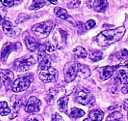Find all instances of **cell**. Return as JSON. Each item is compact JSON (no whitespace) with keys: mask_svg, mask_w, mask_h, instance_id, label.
I'll use <instances>...</instances> for the list:
<instances>
[{"mask_svg":"<svg viewBox=\"0 0 128 121\" xmlns=\"http://www.w3.org/2000/svg\"><path fill=\"white\" fill-rule=\"evenodd\" d=\"M51 67V59L49 55H46L44 59H42L38 62V71H44L46 70L48 68Z\"/></svg>","mask_w":128,"mask_h":121,"instance_id":"obj_19","label":"cell"},{"mask_svg":"<svg viewBox=\"0 0 128 121\" xmlns=\"http://www.w3.org/2000/svg\"><path fill=\"white\" fill-rule=\"evenodd\" d=\"M58 91L55 88H50V90L48 91V93H47V95L45 97V100H46V102L48 103V104H53L54 102V99H55V97L57 95Z\"/></svg>","mask_w":128,"mask_h":121,"instance_id":"obj_24","label":"cell"},{"mask_svg":"<svg viewBox=\"0 0 128 121\" xmlns=\"http://www.w3.org/2000/svg\"><path fill=\"white\" fill-rule=\"evenodd\" d=\"M58 71L55 70L54 68H48L46 70L40 71V78L42 82L47 83H52V82H56L58 79Z\"/></svg>","mask_w":128,"mask_h":121,"instance_id":"obj_6","label":"cell"},{"mask_svg":"<svg viewBox=\"0 0 128 121\" xmlns=\"http://www.w3.org/2000/svg\"><path fill=\"white\" fill-rule=\"evenodd\" d=\"M78 74V63L71 61L66 64L64 66V78L66 83H71L75 79Z\"/></svg>","mask_w":128,"mask_h":121,"instance_id":"obj_4","label":"cell"},{"mask_svg":"<svg viewBox=\"0 0 128 121\" xmlns=\"http://www.w3.org/2000/svg\"><path fill=\"white\" fill-rule=\"evenodd\" d=\"M85 115V111L80 108H72L70 111V116L73 118H80Z\"/></svg>","mask_w":128,"mask_h":121,"instance_id":"obj_28","label":"cell"},{"mask_svg":"<svg viewBox=\"0 0 128 121\" xmlns=\"http://www.w3.org/2000/svg\"><path fill=\"white\" fill-rule=\"evenodd\" d=\"M108 7V2L107 0H96L94 3V9L98 13L105 12V10Z\"/></svg>","mask_w":128,"mask_h":121,"instance_id":"obj_17","label":"cell"},{"mask_svg":"<svg viewBox=\"0 0 128 121\" xmlns=\"http://www.w3.org/2000/svg\"><path fill=\"white\" fill-rule=\"evenodd\" d=\"M27 19H29V16L28 15H26V14H20L18 16V18L16 20V23H21V22L26 21Z\"/></svg>","mask_w":128,"mask_h":121,"instance_id":"obj_31","label":"cell"},{"mask_svg":"<svg viewBox=\"0 0 128 121\" xmlns=\"http://www.w3.org/2000/svg\"><path fill=\"white\" fill-rule=\"evenodd\" d=\"M1 3L5 7H12L14 5V0H1Z\"/></svg>","mask_w":128,"mask_h":121,"instance_id":"obj_34","label":"cell"},{"mask_svg":"<svg viewBox=\"0 0 128 121\" xmlns=\"http://www.w3.org/2000/svg\"><path fill=\"white\" fill-rule=\"evenodd\" d=\"M21 105H22V99L18 98V96H13L12 97V106H13V110H12V114H11V119L16 118L18 114V111L20 108H21Z\"/></svg>","mask_w":128,"mask_h":121,"instance_id":"obj_14","label":"cell"},{"mask_svg":"<svg viewBox=\"0 0 128 121\" xmlns=\"http://www.w3.org/2000/svg\"><path fill=\"white\" fill-rule=\"evenodd\" d=\"M25 121H44V117L40 114H32L28 116Z\"/></svg>","mask_w":128,"mask_h":121,"instance_id":"obj_30","label":"cell"},{"mask_svg":"<svg viewBox=\"0 0 128 121\" xmlns=\"http://www.w3.org/2000/svg\"><path fill=\"white\" fill-rule=\"evenodd\" d=\"M0 80L7 89L12 86L14 82V74L10 70H0Z\"/></svg>","mask_w":128,"mask_h":121,"instance_id":"obj_12","label":"cell"},{"mask_svg":"<svg viewBox=\"0 0 128 121\" xmlns=\"http://www.w3.org/2000/svg\"><path fill=\"white\" fill-rule=\"evenodd\" d=\"M35 64V58L33 56H26V57H21L18 58L14 61V69L19 72V73H22V72H26L28 71L33 65Z\"/></svg>","mask_w":128,"mask_h":121,"instance_id":"obj_3","label":"cell"},{"mask_svg":"<svg viewBox=\"0 0 128 121\" xmlns=\"http://www.w3.org/2000/svg\"><path fill=\"white\" fill-rule=\"evenodd\" d=\"M48 1H49L51 4H57V2H58L57 0H48Z\"/></svg>","mask_w":128,"mask_h":121,"instance_id":"obj_39","label":"cell"},{"mask_svg":"<svg viewBox=\"0 0 128 121\" xmlns=\"http://www.w3.org/2000/svg\"><path fill=\"white\" fill-rule=\"evenodd\" d=\"M11 112V108H9L7 102H0V115L6 116Z\"/></svg>","mask_w":128,"mask_h":121,"instance_id":"obj_25","label":"cell"},{"mask_svg":"<svg viewBox=\"0 0 128 121\" xmlns=\"http://www.w3.org/2000/svg\"><path fill=\"white\" fill-rule=\"evenodd\" d=\"M68 96H64V97H62L61 99H59L58 108L60 109V111L66 113L68 112Z\"/></svg>","mask_w":128,"mask_h":121,"instance_id":"obj_20","label":"cell"},{"mask_svg":"<svg viewBox=\"0 0 128 121\" xmlns=\"http://www.w3.org/2000/svg\"><path fill=\"white\" fill-rule=\"evenodd\" d=\"M89 57L92 62H97L103 58V52L97 50H92L89 52Z\"/></svg>","mask_w":128,"mask_h":121,"instance_id":"obj_21","label":"cell"},{"mask_svg":"<svg viewBox=\"0 0 128 121\" xmlns=\"http://www.w3.org/2000/svg\"><path fill=\"white\" fill-rule=\"evenodd\" d=\"M84 121H92V120H90V118H86V119H85Z\"/></svg>","mask_w":128,"mask_h":121,"instance_id":"obj_41","label":"cell"},{"mask_svg":"<svg viewBox=\"0 0 128 121\" xmlns=\"http://www.w3.org/2000/svg\"><path fill=\"white\" fill-rule=\"evenodd\" d=\"M54 13H55V15L57 16L59 19H68L70 18L68 13L66 12V10L64 9V8H62V7H56L54 9Z\"/></svg>","mask_w":128,"mask_h":121,"instance_id":"obj_22","label":"cell"},{"mask_svg":"<svg viewBox=\"0 0 128 121\" xmlns=\"http://www.w3.org/2000/svg\"><path fill=\"white\" fill-rule=\"evenodd\" d=\"M51 121H64V119H63V117L59 114V113H54Z\"/></svg>","mask_w":128,"mask_h":121,"instance_id":"obj_37","label":"cell"},{"mask_svg":"<svg viewBox=\"0 0 128 121\" xmlns=\"http://www.w3.org/2000/svg\"><path fill=\"white\" fill-rule=\"evenodd\" d=\"M122 113L118 112V111H115V112L111 113V114L107 117L106 121H122Z\"/></svg>","mask_w":128,"mask_h":121,"instance_id":"obj_27","label":"cell"},{"mask_svg":"<svg viewBox=\"0 0 128 121\" xmlns=\"http://www.w3.org/2000/svg\"><path fill=\"white\" fill-rule=\"evenodd\" d=\"M7 11L4 8H0V25L3 24V22L5 21V17H6Z\"/></svg>","mask_w":128,"mask_h":121,"instance_id":"obj_33","label":"cell"},{"mask_svg":"<svg viewBox=\"0 0 128 121\" xmlns=\"http://www.w3.org/2000/svg\"><path fill=\"white\" fill-rule=\"evenodd\" d=\"M125 33V27H118L116 29H108L100 32L96 38V42L97 45L101 47H106L111 44H114L116 42L120 41L123 37Z\"/></svg>","mask_w":128,"mask_h":121,"instance_id":"obj_1","label":"cell"},{"mask_svg":"<svg viewBox=\"0 0 128 121\" xmlns=\"http://www.w3.org/2000/svg\"><path fill=\"white\" fill-rule=\"evenodd\" d=\"M120 65H116V66H105L101 69H99L100 72V78L102 80H108L109 78L112 77V76L114 75L116 71L118 69Z\"/></svg>","mask_w":128,"mask_h":121,"instance_id":"obj_13","label":"cell"},{"mask_svg":"<svg viewBox=\"0 0 128 121\" xmlns=\"http://www.w3.org/2000/svg\"><path fill=\"white\" fill-rule=\"evenodd\" d=\"M81 4L80 0H70L68 3V6L70 9H74V8H77L79 7V5Z\"/></svg>","mask_w":128,"mask_h":121,"instance_id":"obj_32","label":"cell"},{"mask_svg":"<svg viewBox=\"0 0 128 121\" xmlns=\"http://www.w3.org/2000/svg\"><path fill=\"white\" fill-rule=\"evenodd\" d=\"M45 5V1L44 0H33L32 4L30 6V10H38L40 8L44 7Z\"/></svg>","mask_w":128,"mask_h":121,"instance_id":"obj_26","label":"cell"},{"mask_svg":"<svg viewBox=\"0 0 128 121\" xmlns=\"http://www.w3.org/2000/svg\"><path fill=\"white\" fill-rule=\"evenodd\" d=\"M94 100L92 94L86 88H80L76 94V101L82 105H88Z\"/></svg>","mask_w":128,"mask_h":121,"instance_id":"obj_9","label":"cell"},{"mask_svg":"<svg viewBox=\"0 0 128 121\" xmlns=\"http://www.w3.org/2000/svg\"><path fill=\"white\" fill-rule=\"evenodd\" d=\"M31 84V78L28 76H21L18 78L16 80H14L12 84V90L14 92L18 93V92H22L25 91L26 89L29 88Z\"/></svg>","mask_w":128,"mask_h":121,"instance_id":"obj_5","label":"cell"},{"mask_svg":"<svg viewBox=\"0 0 128 121\" xmlns=\"http://www.w3.org/2000/svg\"><path fill=\"white\" fill-rule=\"evenodd\" d=\"M45 47V51H49V52H53V51H55V48H54V46L52 45L50 42H47L46 44L44 45Z\"/></svg>","mask_w":128,"mask_h":121,"instance_id":"obj_36","label":"cell"},{"mask_svg":"<svg viewBox=\"0 0 128 121\" xmlns=\"http://www.w3.org/2000/svg\"><path fill=\"white\" fill-rule=\"evenodd\" d=\"M1 86H2V83H1V80H0V89H1Z\"/></svg>","mask_w":128,"mask_h":121,"instance_id":"obj_42","label":"cell"},{"mask_svg":"<svg viewBox=\"0 0 128 121\" xmlns=\"http://www.w3.org/2000/svg\"><path fill=\"white\" fill-rule=\"evenodd\" d=\"M78 76L81 78H88L90 76V70L87 65L78 64Z\"/></svg>","mask_w":128,"mask_h":121,"instance_id":"obj_16","label":"cell"},{"mask_svg":"<svg viewBox=\"0 0 128 121\" xmlns=\"http://www.w3.org/2000/svg\"><path fill=\"white\" fill-rule=\"evenodd\" d=\"M3 31L6 34L7 36L9 37H13V38H16L18 37L19 34H20V29L18 27H16V25H14L13 23L9 20H5L3 22Z\"/></svg>","mask_w":128,"mask_h":121,"instance_id":"obj_11","label":"cell"},{"mask_svg":"<svg viewBox=\"0 0 128 121\" xmlns=\"http://www.w3.org/2000/svg\"><path fill=\"white\" fill-rule=\"evenodd\" d=\"M53 27H54V22L52 20H46L44 22L35 24L32 27V31L38 38L44 39L48 37Z\"/></svg>","mask_w":128,"mask_h":121,"instance_id":"obj_2","label":"cell"},{"mask_svg":"<svg viewBox=\"0 0 128 121\" xmlns=\"http://www.w3.org/2000/svg\"><path fill=\"white\" fill-rule=\"evenodd\" d=\"M73 54L77 58H85L87 57V51L83 47H77L73 50Z\"/></svg>","mask_w":128,"mask_h":121,"instance_id":"obj_23","label":"cell"},{"mask_svg":"<svg viewBox=\"0 0 128 121\" xmlns=\"http://www.w3.org/2000/svg\"><path fill=\"white\" fill-rule=\"evenodd\" d=\"M40 106H42L40 100L38 99L37 97H35V96H32L27 101L24 108H25V111L28 113H36V112L40 111Z\"/></svg>","mask_w":128,"mask_h":121,"instance_id":"obj_8","label":"cell"},{"mask_svg":"<svg viewBox=\"0 0 128 121\" xmlns=\"http://www.w3.org/2000/svg\"><path fill=\"white\" fill-rule=\"evenodd\" d=\"M104 112L100 109H92L90 112V119L94 121H102Z\"/></svg>","mask_w":128,"mask_h":121,"instance_id":"obj_18","label":"cell"},{"mask_svg":"<svg viewBox=\"0 0 128 121\" xmlns=\"http://www.w3.org/2000/svg\"><path fill=\"white\" fill-rule=\"evenodd\" d=\"M96 22L94 19H90V20H88L87 23H86V28H87V29H92V28H94V27L96 26Z\"/></svg>","mask_w":128,"mask_h":121,"instance_id":"obj_35","label":"cell"},{"mask_svg":"<svg viewBox=\"0 0 128 121\" xmlns=\"http://www.w3.org/2000/svg\"><path fill=\"white\" fill-rule=\"evenodd\" d=\"M24 41H25V44L28 48V50L31 51H35L36 50H38V41L35 38H33L32 36L30 35H27L24 38Z\"/></svg>","mask_w":128,"mask_h":121,"instance_id":"obj_15","label":"cell"},{"mask_svg":"<svg viewBox=\"0 0 128 121\" xmlns=\"http://www.w3.org/2000/svg\"><path fill=\"white\" fill-rule=\"evenodd\" d=\"M122 92L123 93V94H125V93H127L128 92V84L126 85V86H124L123 88L122 89Z\"/></svg>","mask_w":128,"mask_h":121,"instance_id":"obj_38","label":"cell"},{"mask_svg":"<svg viewBox=\"0 0 128 121\" xmlns=\"http://www.w3.org/2000/svg\"><path fill=\"white\" fill-rule=\"evenodd\" d=\"M116 58L120 61H125L128 58V51L123 49L122 51H120L118 53H116Z\"/></svg>","mask_w":128,"mask_h":121,"instance_id":"obj_29","label":"cell"},{"mask_svg":"<svg viewBox=\"0 0 128 121\" xmlns=\"http://www.w3.org/2000/svg\"><path fill=\"white\" fill-rule=\"evenodd\" d=\"M116 79L122 84H128V62L120 65L116 72Z\"/></svg>","mask_w":128,"mask_h":121,"instance_id":"obj_10","label":"cell"},{"mask_svg":"<svg viewBox=\"0 0 128 121\" xmlns=\"http://www.w3.org/2000/svg\"><path fill=\"white\" fill-rule=\"evenodd\" d=\"M14 3H18V4L22 2V0H14Z\"/></svg>","mask_w":128,"mask_h":121,"instance_id":"obj_40","label":"cell"},{"mask_svg":"<svg viewBox=\"0 0 128 121\" xmlns=\"http://www.w3.org/2000/svg\"><path fill=\"white\" fill-rule=\"evenodd\" d=\"M18 50H21V44L20 43H10V42L6 43L2 48L1 60L3 62H6L9 54L13 51H18Z\"/></svg>","mask_w":128,"mask_h":121,"instance_id":"obj_7","label":"cell"}]
</instances>
